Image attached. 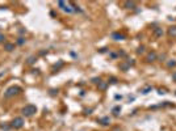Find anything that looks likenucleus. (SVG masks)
Returning <instances> with one entry per match:
<instances>
[{
    "label": "nucleus",
    "mask_w": 176,
    "mask_h": 131,
    "mask_svg": "<svg viewBox=\"0 0 176 131\" xmlns=\"http://www.w3.org/2000/svg\"><path fill=\"white\" fill-rule=\"evenodd\" d=\"M167 67H168V68H173V67H176V60H175V59L169 60V62L167 63Z\"/></svg>",
    "instance_id": "obj_13"
},
{
    "label": "nucleus",
    "mask_w": 176,
    "mask_h": 131,
    "mask_svg": "<svg viewBox=\"0 0 176 131\" xmlns=\"http://www.w3.org/2000/svg\"><path fill=\"white\" fill-rule=\"evenodd\" d=\"M168 33H169V36H171V37H176V26H172V28H169Z\"/></svg>",
    "instance_id": "obj_12"
},
{
    "label": "nucleus",
    "mask_w": 176,
    "mask_h": 131,
    "mask_svg": "<svg viewBox=\"0 0 176 131\" xmlns=\"http://www.w3.org/2000/svg\"><path fill=\"white\" fill-rule=\"evenodd\" d=\"M1 128H3V130H9L11 126H8V124H1Z\"/></svg>",
    "instance_id": "obj_21"
},
{
    "label": "nucleus",
    "mask_w": 176,
    "mask_h": 131,
    "mask_svg": "<svg viewBox=\"0 0 176 131\" xmlns=\"http://www.w3.org/2000/svg\"><path fill=\"white\" fill-rule=\"evenodd\" d=\"M106 88V83H101L100 81V89H105Z\"/></svg>",
    "instance_id": "obj_20"
},
{
    "label": "nucleus",
    "mask_w": 176,
    "mask_h": 131,
    "mask_svg": "<svg viewBox=\"0 0 176 131\" xmlns=\"http://www.w3.org/2000/svg\"><path fill=\"white\" fill-rule=\"evenodd\" d=\"M172 80H173V81H176V71L172 73Z\"/></svg>",
    "instance_id": "obj_23"
},
{
    "label": "nucleus",
    "mask_w": 176,
    "mask_h": 131,
    "mask_svg": "<svg viewBox=\"0 0 176 131\" xmlns=\"http://www.w3.org/2000/svg\"><path fill=\"white\" fill-rule=\"evenodd\" d=\"M24 43H25V38L20 37V38L17 39V45H24Z\"/></svg>",
    "instance_id": "obj_16"
},
{
    "label": "nucleus",
    "mask_w": 176,
    "mask_h": 131,
    "mask_svg": "<svg viewBox=\"0 0 176 131\" xmlns=\"http://www.w3.org/2000/svg\"><path fill=\"white\" fill-rule=\"evenodd\" d=\"M112 38L117 39V41H121V39H125V36H124V34H120V33H113Z\"/></svg>",
    "instance_id": "obj_7"
},
{
    "label": "nucleus",
    "mask_w": 176,
    "mask_h": 131,
    "mask_svg": "<svg viewBox=\"0 0 176 131\" xmlns=\"http://www.w3.org/2000/svg\"><path fill=\"white\" fill-rule=\"evenodd\" d=\"M99 123L104 124V126H108V124L110 123V119H109V117H104V118H101V119H99Z\"/></svg>",
    "instance_id": "obj_8"
},
{
    "label": "nucleus",
    "mask_w": 176,
    "mask_h": 131,
    "mask_svg": "<svg viewBox=\"0 0 176 131\" xmlns=\"http://www.w3.org/2000/svg\"><path fill=\"white\" fill-rule=\"evenodd\" d=\"M4 49L7 50V51H12V50L15 49V45L13 43H5V45H4Z\"/></svg>",
    "instance_id": "obj_10"
},
{
    "label": "nucleus",
    "mask_w": 176,
    "mask_h": 131,
    "mask_svg": "<svg viewBox=\"0 0 176 131\" xmlns=\"http://www.w3.org/2000/svg\"><path fill=\"white\" fill-rule=\"evenodd\" d=\"M21 113H22V115H25V117H32V115H34L37 113V108L34 105H26L25 108H22Z\"/></svg>",
    "instance_id": "obj_1"
},
{
    "label": "nucleus",
    "mask_w": 176,
    "mask_h": 131,
    "mask_svg": "<svg viewBox=\"0 0 176 131\" xmlns=\"http://www.w3.org/2000/svg\"><path fill=\"white\" fill-rule=\"evenodd\" d=\"M20 92H21L20 87H11V88H8L7 92L4 93V97L5 98H11V97H13V96H16L17 93H20Z\"/></svg>",
    "instance_id": "obj_2"
},
{
    "label": "nucleus",
    "mask_w": 176,
    "mask_h": 131,
    "mask_svg": "<svg viewBox=\"0 0 176 131\" xmlns=\"http://www.w3.org/2000/svg\"><path fill=\"white\" fill-rule=\"evenodd\" d=\"M0 42H4V36L0 33Z\"/></svg>",
    "instance_id": "obj_24"
},
{
    "label": "nucleus",
    "mask_w": 176,
    "mask_h": 131,
    "mask_svg": "<svg viewBox=\"0 0 176 131\" xmlns=\"http://www.w3.org/2000/svg\"><path fill=\"white\" fill-rule=\"evenodd\" d=\"M108 83H110V84H116V83H117V79H116V77H110Z\"/></svg>",
    "instance_id": "obj_18"
},
{
    "label": "nucleus",
    "mask_w": 176,
    "mask_h": 131,
    "mask_svg": "<svg viewBox=\"0 0 176 131\" xmlns=\"http://www.w3.org/2000/svg\"><path fill=\"white\" fill-rule=\"evenodd\" d=\"M147 62H154V60H156L158 59V55H156V52L155 51H151L147 54Z\"/></svg>",
    "instance_id": "obj_5"
},
{
    "label": "nucleus",
    "mask_w": 176,
    "mask_h": 131,
    "mask_svg": "<svg viewBox=\"0 0 176 131\" xmlns=\"http://www.w3.org/2000/svg\"><path fill=\"white\" fill-rule=\"evenodd\" d=\"M154 34H155V37L163 36V29H162V28H156V29L154 30Z\"/></svg>",
    "instance_id": "obj_9"
},
{
    "label": "nucleus",
    "mask_w": 176,
    "mask_h": 131,
    "mask_svg": "<svg viewBox=\"0 0 176 131\" xmlns=\"http://www.w3.org/2000/svg\"><path fill=\"white\" fill-rule=\"evenodd\" d=\"M99 51H100V52H101V54H103V52H105V51H106V49H100V50H99Z\"/></svg>",
    "instance_id": "obj_25"
},
{
    "label": "nucleus",
    "mask_w": 176,
    "mask_h": 131,
    "mask_svg": "<svg viewBox=\"0 0 176 131\" xmlns=\"http://www.w3.org/2000/svg\"><path fill=\"white\" fill-rule=\"evenodd\" d=\"M120 67H121V69H122V71H127V69H129V67H130V66H129V63H127V64H125V63H122V64H121Z\"/></svg>",
    "instance_id": "obj_14"
},
{
    "label": "nucleus",
    "mask_w": 176,
    "mask_h": 131,
    "mask_svg": "<svg viewBox=\"0 0 176 131\" xmlns=\"http://www.w3.org/2000/svg\"><path fill=\"white\" fill-rule=\"evenodd\" d=\"M150 91H153V88H151V87H147V88H145V89H142V95H147V93H149Z\"/></svg>",
    "instance_id": "obj_15"
},
{
    "label": "nucleus",
    "mask_w": 176,
    "mask_h": 131,
    "mask_svg": "<svg viewBox=\"0 0 176 131\" xmlns=\"http://www.w3.org/2000/svg\"><path fill=\"white\" fill-rule=\"evenodd\" d=\"M34 60H36V58H34V56H30V58L28 59V63H29V64H32V63H34Z\"/></svg>",
    "instance_id": "obj_19"
},
{
    "label": "nucleus",
    "mask_w": 176,
    "mask_h": 131,
    "mask_svg": "<svg viewBox=\"0 0 176 131\" xmlns=\"http://www.w3.org/2000/svg\"><path fill=\"white\" fill-rule=\"evenodd\" d=\"M58 7H60V8H62L64 12H67V13L74 12V9L71 8V4H67L66 1H58Z\"/></svg>",
    "instance_id": "obj_4"
},
{
    "label": "nucleus",
    "mask_w": 176,
    "mask_h": 131,
    "mask_svg": "<svg viewBox=\"0 0 176 131\" xmlns=\"http://www.w3.org/2000/svg\"><path fill=\"white\" fill-rule=\"evenodd\" d=\"M124 7H125L126 9H134V8H135V3H134V1H125Z\"/></svg>",
    "instance_id": "obj_6"
},
{
    "label": "nucleus",
    "mask_w": 176,
    "mask_h": 131,
    "mask_svg": "<svg viewBox=\"0 0 176 131\" xmlns=\"http://www.w3.org/2000/svg\"><path fill=\"white\" fill-rule=\"evenodd\" d=\"M112 113H113V115H120V113H121V108L120 106H116V108H113V110H112Z\"/></svg>",
    "instance_id": "obj_11"
},
{
    "label": "nucleus",
    "mask_w": 176,
    "mask_h": 131,
    "mask_svg": "<svg viewBox=\"0 0 176 131\" xmlns=\"http://www.w3.org/2000/svg\"><path fill=\"white\" fill-rule=\"evenodd\" d=\"M158 93H159V95H164V93H166V91H164V89H159V92H158Z\"/></svg>",
    "instance_id": "obj_22"
},
{
    "label": "nucleus",
    "mask_w": 176,
    "mask_h": 131,
    "mask_svg": "<svg viewBox=\"0 0 176 131\" xmlns=\"http://www.w3.org/2000/svg\"><path fill=\"white\" fill-rule=\"evenodd\" d=\"M24 126V119L21 117H17L15 118L13 121H12V123H11V127H13V128H21Z\"/></svg>",
    "instance_id": "obj_3"
},
{
    "label": "nucleus",
    "mask_w": 176,
    "mask_h": 131,
    "mask_svg": "<svg viewBox=\"0 0 176 131\" xmlns=\"http://www.w3.org/2000/svg\"><path fill=\"white\" fill-rule=\"evenodd\" d=\"M137 52H138V54H142V52H145V46H139V47H138V50H137Z\"/></svg>",
    "instance_id": "obj_17"
}]
</instances>
